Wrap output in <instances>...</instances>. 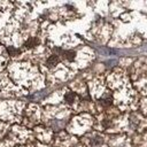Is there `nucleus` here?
Listing matches in <instances>:
<instances>
[{
    "instance_id": "obj_4",
    "label": "nucleus",
    "mask_w": 147,
    "mask_h": 147,
    "mask_svg": "<svg viewBox=\"0 0 147 147\" xmlns=\"http://www.w3.org/2000/svg\"><path fill=\"white\" fill-rule=\"evenodd\" d=\"M75 99H76V94H75L74 92H67L65 95H64V101H65L67 103H70V105L74 103Z\"/></svg>"
},
{
    "instance_id": "obj_1",
    "label": "nucleus",
    "mask_w": 147,
    "mask_h": 147,
    "mask_svg": "<svg viewBox=\"0 0 147 147\" xmlns=\"http://www.w3.org/2000/svg\"><path fill=\"white\" fill-rule=\"evenodd\" d=\"M60 62V57H59V55H56V54H53V55H51L48 59H47V61H46V64H47V67H49V68H53V67H55L57 63Z\"/></svg>"
},
{
    "instance_id": "obj_3",
    "label": "nucleus",
    "mask_w": 147,
    "mask_h": 147,
    "mask_svg": "<svg viewBox=\"0 0 147 147\" xmlns=\"http://www.w3.org/2000/svg\"><path fill=\"white\" fill-rule=\"evenodd\" d=\"M61 54L68 61H74L75 60V56H76V53L74 51H61Z\"/></svg>"
},
{
    "instance_id": "obj_2",
    "label": "nucleus",
    "mask_w": 147,
    "mask_h": 147,
    "mask_svg": "<svg viewBox=\"0 0 147 147\" xmlns=\"http://www.w3.org/2000/svg\"><path fill=\"white\" fill-rule=\"evenodd\" d=\"M38 42H39L38 38H36V37H30V38L24 42V46H25L26 48H33L34 46L38 45Z\"/></svg>"
},
{
    "instance_id": "obj_5",
    "label": "nucleus",
    "mask_w": 147,
    "mask_h": 147,
    "mask_svg": "<svg viewBox=\"0 0 147 147\" xmlns=\"http://www.w3.org/2000/svg\"><path fill=\"white\" fill-rule=\"evenodd\" d=\"M100 103L102 106H105V107H108V106L111 105V98H102L100 100Z\"/></svg>"
}]
</instances>
